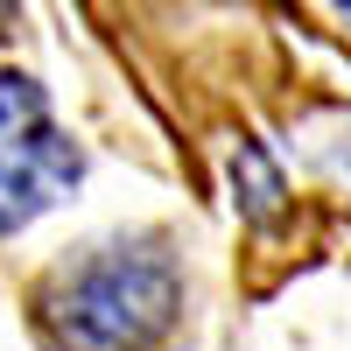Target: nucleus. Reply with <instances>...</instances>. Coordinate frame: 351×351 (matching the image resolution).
<instances>
[{"label":"nucleus","mask_w":351,"mask_h":351,"mask_svg":"<svg viewBox=\"0 0 351 351\" xmlns=\"http://www.w3.org/2000/svg\"><path fill=\"white\" fill-rule=\"evenodd\" d=\"M337 8H344V14H351V0H337Z\"/></svg>","instance_id":"4"},{"label":"nucleus","mask_w":351,"mask_h":351,"mask_svg":"<svg viewBox=\"0 0 351 351\" xmlns=\"http://www.w3.org/2000/svg\"><path fill=\"white\" fill-rule=\"evenodd\" d=\"M232 204L253 218V225H274L281 218V204H288V183H281V169H274V155L260 148V141H239L232 148Z\"/></svg>","instance_id":"3"},{"label":"nucleus","mask_w":351,"mask_h":351,"mask_svg":"<svg viewBox=\"0 0 351 351\" xmlns=\"http://www.w3.org/2000/svg\"><path fill=\"white\" fill-rule=\"evenodd\" d=\"M49 351H162L183 324V274L155 239H112L56 267L36 295Z\"/></svg>","instance_id":"1"},{"label":"nucleus","mask_w":351,"mask_h":351,"mask_svg":"<svg viewBox=\"0 0 351 351\" xmlns=\"http://www.w3.org/2000/svg\"><path fill=\"white\" fill-rule=\"evenodd\" d=\"M84 176L77 141L56 127L49 92L28 71H0V239L56 211Z\"/></svg>","instance_id":"2"}]
</instances>
